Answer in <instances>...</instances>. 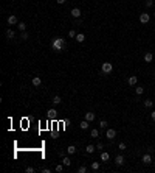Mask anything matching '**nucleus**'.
<instances>
[{"label":"nucleus","instance_id":"1","mask_svg":"<svg viewBox=\"0 0 155 173\" xmlns=\"http://www.w3.org/2000/svg\"><path fill=\"white\" fill-rule=\"evenodd\" d=\"M65 45H67V42L62 38H54L51 41V47H53V50H56V52H62V50L65 48Z\"/></svg>","mask_w":155,"mask_h":173},{"label":"nucleus","instance_id":"2","mask_svg":"<svg viewBox=\"0 0 155 173\" xmlns=\"http://www.w3.org/2000/svg\"><path fill=\"white\" fill-rule=\"evenodd\" d=\"M112 70H113V66H112V62H103V66H101V72H103V75L112 73Z\"/></svg>","mask_w":155,"mask_h":173},{"label":"nucleus","instance_id":"3","mask_svg":"<svg viewBox=\"0 0 155 173\" xmlns=\"http://www.w3.org/2000/svg\"><path fill=\"white\" fill-rule=\"evenodd\" d=\"M115 136H116V131H115L113 128H107L105 129V137H107L109 140H113Z\"/></svg>","mask_w":155,"mask_h":173},{"label":"nucleus","instance_id":"4","mask_svg":"<svg viewBox=\"0 0 155 173\" xmlns=\"http://www.w3.org/2000/svg\"><path fill=\"white\" fill-rule=\"evenodd\" d=\"M149 20H150V16L147 14V13H141L140 14V22L141 24H147Z\"/></svg>","mask_w":155,"mask_h":173},{"label":"nucleus","instance_id":"5","mask_svg":"<svg viewBox=\"0 0 155 173\" xmlns=\"http://www.w3.org/2000/svg\"><path fill=\"white\" fill-rule=\"evenodd\" d=\"M143 162H144V164H146V165H149V164H152V156H150V154H149V153H146V154H144V156H143Z\"/></svg>","mask_w":155,"mask_h":173},{"label":"nucleus","instance_id":"6","mask_svg":"<svg viewBox=\"0 0 155 173\" xmlns=\"http://www.w3.org/2000/svg\"><path fill=\"white\" fill-rule=\"evenodd\" d=\"M6 22H8V25H16V24H19V22H17V17H16V16H8Z\"/></svg>","mask_w":155,"mask_h":173},{"label":"nucleus","instance_id":"7","mask_svg":"<svg viewBox=\"0 0 155 173\" xmlns=\"http://www.w3.org/2000/svg\"><path fill=\"white\" fill-rule=\"evenodd\" d=\"M127 83H129V86H135V84L138 83V76H135V75L129 76V80H127Z\"/></svg>","mask_w":155,"mask_h":173},{"label":"nucleus","instance_id":"8","mask_svg":"<svg viewBox=\"0 0 155 173\" xmlns=\"http://www.w3.org/2000/svg\"><path fill=\"white\" fill-rule=\"evenodd\" d=\"M81 14H82V13H81V9H79V8H73V9H71V17H81Z\"/></svg>","mask_w":155,"mask_h":173},{"label":"nucleus","instance_id":"9","mask_svg":"<svg viewBox=\"0 0 155 173\" xmlns=\"http://www.w3.org/2000/svg\"><path fill=\"white\" fill-rule=\"evenodd\" d=\"M152 59H154V55L150 52L144 53V61H146V62H152Z\"/></svg>","mask_w":155,"mask_h":173},{"label":"nucleus","instance_id":"10","mask_svg":"<svg viewBox=\"0 0 155 173\" xmlns=\"http://www.w3.org/2000/svg\"><path fill=\"white\" fill-rule=\"evenodd\" d=\"M31 83H33V86H36V87H37V86H40V84H42V80L39 78V76H34V78L31 80Z\"/></svg>","mask_w":155,"mask_h":173},{"label":"nucleus","instance_id":"11","mask_svg":"<svg viewBox=\"0 0 155 173\" xmlns=\"http://www.w3.org/2000/svg\"><path fill=\"white\" fill-rule=\"evenodd\" d=\"M115 164H116V165H123L124 164V158L121 154H118L116 158H115Z\"/></svg>","mask_w":155,"mask_h":173},{"label":"nucleus","instance_id":"12","mask_svg":"<svg viewBox=\"0 0 155 173\" xmlns=\"http://www.w3.org/2000/svg\"><path fill=\"white\" fill-rule=\"evenodd\" d=\"M62 164H64L65 167H70V165H71L70 158H68V156H64V158H62Z\"/></svg>","mask_w":155,"mask_h":173},{"label":"nucleus","instance_id":"13","mask_svg":"<svg viewBox=\"0 0 155 173\" xmlns=\"http://www.w3.org/2000/svg\"><path fill=\"white\" fill-rule=\"evenodd\" d=\"M85 120H88V122L95 120V112H85Z\"/></svg>","mask_w":155,"mask_h":173},{"label":"nucleus","instance_id":"14","mask_svg":"<svg viewBox=\"0 0 155 173\" xmlns=\"http://www.w3.org/2000/svg\"><path fill=\"white\" fill-rule=\"evenodd\" d=\"M109 159H110V154H109V153L107 151H103V153H101V161H109Z\"/></svg>","mask_w":155,"mask_h":173},{"label":"nucleus","instance_id":"15","mask_svg":"<svg viewBox=\"0 0 155 173\" xmlns=\"http://www.w3.org/2000/svg\"><path fill=\"white\" fill-rule=\"evenodd\" d=\"M95 150H96V147H95V145H87V147H85V151H87L88 153V154H92V153H93L95 151Z\"/></svg>","mask_w":155,"mask_h":173},{"label":"nucleus","instance_id":"16","mask_svg":"<svg viewBox=\"0 0 155 173\" xmlns=\"http://www.w3.org/2000/svg\"><path fill=\"white\" fill-rule=\"evenodd\" d=\"M79 128L81 129H88V120H82L81 125H79Z\"/></svg>","mask_w":155,"mask_h":173},{"label":"nucleus","instance_id":"17","mask_svg":"<svg viewBox=\"0 0 155 173\" xmlns=\"http://www.w3.org/2000/svg\"><path fill=\"white\" fill-rule=\"evenodd\" d=\"M61 101H62V100H61V97H59V95H54V97H53V105H61Z\"/></svg>","mask_w":155,"mask_h":173},{"label":"nucleus","instance_id":"18","mask_svg":"<svg viewBox=\"0 0 155 173\" xmlns=\"http://www.w3.org/2000/svg\"><path fill=\"white\" fill-rule=\"evenodd\" d=\"M67 153L68 154H75V153H76V147H75V145H70V147L67 148Z\"/></svg>","mask_w":155,"mask_h":173},{"label":"nucleus","instance_id":"19","mask_svg":"<svg viewBox=\"0 0 155 173\" xmlns=\"http://www.w3.org/2000/svg\"><path fill=\"white\" fill-rule=\"evenodd\" d=\"M6 38H8V39H12V38H14V31H12L11 28L6 30Z\"/></svg>","mask_w":155,"mask_h":173},{"label":"nucleus","instance_id":"20","mask_svg":"<svg viewBox=\"0 0 155 173\" xmlns=\"http://www.w3.org/2000/svg\"><path fill=\"white\" fill-rule=\"evenodd\" d=\"M76 41L78 42H84L85 41V36L82 34V33H79V34H76Z\"/></svg>","mask_w":155,"mask_h":173},{"label":"nucleus","instance_id":"21","mask_svg":"<svg viewBox=\"0 0 155 173\" xmlns=\"http://www.w3.org/2000/svg\"><path fill=\"white\" fill-rule=\"evenodd\" d=\"M144 106H146V108H152L154 101H152V100H144Z\"/></svg>","mask_w":155,"mask_h":173},{"label":"nucleus","instance_id":"22","mask_svg":"<svg viewBox=\"0 0 155 173\" xmlns=\"http://www.w3.org/2000/svg\"><path fill=\"white\" fill-rule=\"evenodd\" d=\"M90 136H92V137H99V131H98V129H92Z\"/></svg>","mask_w":155,"mask_h":173},{"label":"nucleus","instance_id":"23","mask_svg":"<svg viewBox=\"0 0 155 173\" xmlns=\"http://www.w3.org/2000/svg\"><path fill=\"white\" fill-rule=\"evenodd\" d=\"M17 28L20 30V31H25V30H26V25L23 24V22H19V24H17Z\"/></svg>","mask_w":155,"mask_h":173},{"label":"nucleus","instance_id":"24","mask_svg":"<svg viewBox=\"0 0 155 173\" xmlns=\"http://www.w3.org/2000/svg\"><path fill=\"white\" fill-rule=\"evenodd\" d=\"M107 120H101L99 122V128H103V129H107Z\"/></svg>","mask_w":155,"mask_h":173},{"label":"nucleus","instance_id":"25","mask_svg":"<svg viewBox=\"0 0 155 173\" xmlns=\"http://www.w3.org/2000/svg\"><path fill=\"white\" fill-rule=\"evenodd\" d=\"M135 92H137V95H141L144 92V89L141 87V86H137V87H135Z\"/></svg>","mask_w":155,"mask_h":173},{"label":"nucleus","instance_id":"26","mask_svg":"<svg viewBox=\"0 0 155 173\" xmlns=\"http://www.w3.org/2000/svg\"><path fill=\"white\" fill-rule=\"evenodd\" d=\"M92 170H99V162H92Z\"/></svg>","mask_w":155,"mask_h":173},{"label":"nucleus","instance_id":"27","mask_svg":"<svg viewBox=\"0 0 155 173\" xmlns=\"http://www.w3.org/2000/svg\"><path fill=\"white\" fill-rule=\"evenodd\" d=\"M64 167H65L64 164H57V165H56V172H57V173H61L62 170H64Z\"/></svg>","mask_w":155,"mask_h":173},{"label":"nucleus","instance_id":"28","mask_svg":"<svg viewBox=\"0 0 155 173\" xmlns=\"http://www.w3.org/2000/svg\"><path fill=\"white\" fill-rule=\"evenodd\" d=\"M78 172L79 173H85V172H87V167H85V165H81V167L78 168Z\"/></svg>","mask_w":155,"mask_h":173},{"label":"nucleus","instance_id":"29","mask_svg":"<svg viewBox=\"0 0 155 173\" xmlns=\"http://www.w3.org/2000/svg\"><path fill=\"white\" fill-rule=\"evenodd\" d=\"M48 115H50V117H56V109H50V111H48Z\"/></svg>","mask_w":155,"mask_h":173},{"label":"nucleus","instance_id":"30","mask_svg":"<svg viewBox=\"0 0 155 173\" xmlns=\"http://www.w3.org/2000/svg\"><path fill=\"white\" fill-rule=\"evenodd\" d=\"M68 36H70V38H76V31H75V30H70V31H68Z\"/></svg>","mask_w":155,"mask_h":173},{"label":"nucleus","instance_id":"31","mask_svg":"<svg viewBox=\"0 0 155 173\" xmlns=\"http://www.w3.org/2000/svg\"><path fill=\"white\" fill-rule=\"evenodd\" d=\"M118 148H120V150H126V144H124V142H120Z\"/></svg>","mask_w":155,"mask_h":173},{"label":"nucleus","instance_id":"32","mask_svg":"<svg viewBox=\"0 0 155 173\" xmlns=\"http://www.w3.org/2000/svg\"><path fill=\"white\" fill-rule=\"evenodd\" d=\"M25 172H26V173H34V168H33V167H26Z\"/></svg>","mask_w":155,"mask_h":173},{"label":"nucleus","instance_id":"33","mask_svg":"<svg viewBox=\"0 0 155 173\" xmlns=\"http://www.w3.org/2000/svg\"><path fill=\"white\" fill-rule=\"evenodd\" d=\"M22 39H23V41H25V39H28V33L22 31Z\"/></svg>","mask_w":155,"mask_h":173},{"label":"nucleus","instance_id":"34","mask_svg":"<svg viewBox=\"0 0 155 173\" xmlns=\"http://www.w3.org/2000/svg\"><path fill=\"white\" fill-rule=\"evenodd\" d=\"M154 5V0H146V6H152Z\"/></svg>","mask_w":155,"mask_h":173},{"label":"nucleus","instance_id":"35","mask_svg":"<svg viewBox=\"0 0 155 173\" xmlns=\"http://www.w3.org/2000/svg\"><path fill=\"white\" fill-rule=\"evenodd\" d=\"M96 148H98V150H103V148H104V145H103V144H98V145H96Z\"/></svg>","mask_w":155,"mask_h":173},{"label":"nucleus","instance_id":"36","mask_svg":"<svg viewBox=\"0 0 155 173\" xmlns=\"http://www.w3.org/2000/svg\"><path fill=\"white\" fill-rule=\"evenodd\" d=\"M56 2H57L59 5H62V3H65V2H67V0H56Z\"/></svg>","mask_w":155,"mask_h":173},{"label":"nucleus","instance_id":"37","mask_svg":"<svg viewBox=\"0 0 155 173\" xmlns=\"http://www.w3.org/2000/svg\"><path fill=\"white\" fill-rule=\"evenodd\" d=\"M150 117H152V120L155 122V111H152V114H150Z\"/></svg>","mask_w":155,"mask_h":173},{"label":"nucleus","instance_id":"38","mask_svg":"<svg viewBox=\"0 0 155 173\" xmlns=\"http://www.w3.org/2000/svg\"><path fill=\"white\" fill-rule=\"evenodd\" d=\"M154 16H155V11H154Z\"/></svg>","mask_w":155,"mask_h":173}]
</instances>
